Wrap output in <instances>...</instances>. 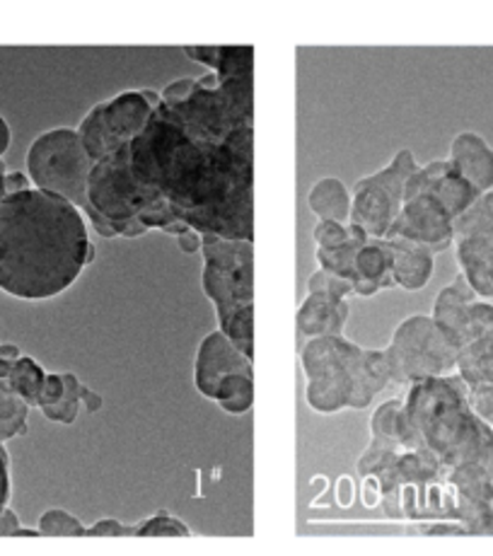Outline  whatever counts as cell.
Masks as SVG:
<instances>
[{
  "label": "cell",
  "mask_w": 493,
  "mask_h": 556,
  "mask_svg": "<svg viewBox=\"0 0 493 556\" xmlns=\"http://www.w3.org/2000/svg\"><path fill=\"white\" fill-rule=\"evenodd\" d=\"M252 126L216 134L181 119L160 104L146 128L126 146L143 226L181 235H254Z\"/></svg>",
  "instance_id": "1"
},
{
  "label": "cell",
  "mask_w": 493,
  "mask_h": 556,
  "mask_svg": "<svg viewBox=\"0 0 493 556\" xmlns=\"http://www.w3.org/2000/svg\"><path fill=\"white\" fill-rule=\"evenodd\" d=\"M94 262L80 208L29 189L0 201V291L20 301H49Z\"/></svg>",
  "instance_id": "2"
},
{
  "label": "cell",
  "mask_w": 493,
  "mask_h": 556,
  "mask_svg": "<svg viewBox=\"0 0 493 556\" xmlns=\"http://www.w3.org/2000/svg\"><path fill=\"white\" fill-rule=\"evenodd\" d=\"M412 429L447 469L479 465L493 477V429L471 412L467 384L457 376L414 382L404 397Z\"/></svg>",
  "instance_id": "3"
},
{
  "label": "cell",
  "mask_w": 493,
  "mask_h": 556,
  "mask_svg": "<svg viewBox=\"0 0 493 556\" xmlns=\"http://www.w3.org/2000/svg\"><path fill=\"white\" fill-rule=\"evenodd\" d=\"M305 370V400L319 414L366 409L392 382L384 351L361 349L344 334L307 339L300 354Z\"/></svg>",
  "instance_id": "4"
},
{
  "label": "cell",
  "mask_w": 493,
  "mask_h": 556,
  "mask_svg": "<svg viewBox=\"0 0 493 556\" xmlns=\"http://www.w3.org/2000/svg\"><path fill=\"white\" fill-rule=\"evenodd\" d=\"M203 238V293L216 307L218 329L246 358L254 356V244L225 240L218 235Z\"/></svg>",
  "instance_id": "5"
},
{
  "label": "cell",
  "mask_w": 493,
  "mask_h": 556,
  "mask_svg": "<svg viewBox=\"0 0 493 556\" xmlns=\"http://www.w3.org/2000/svg\"><path fill=\"white\" fill-rule=\"evenodd\" d=\"M92 165L78 131L68 126L39 134L27 151V175L31 187L66 199L80 211L88 206Z\"/></svg>",
  "instance_id": "6"
},
{
  "label": "cell",
  "mask_w": 493,
  "mask_h": 556,
  "mask_svg": "<svg viewBox=\"0 0 493 556\" xmlns=\"http://www.w3.org/2000/svg\"><path fill=\"white\" fill-rule=\"evenodd\" d=\"M392 382L412 384L450 378L457 372L459 346L435 325L431 315H412L394 329L388 349Z\"/></svg>",
  "instance_id": "7"
},
{
  "label": "cell",
  "mask_w": 493,
  "mask_h": 556,
  "mask_svg": "<svg viewBox=\"0 0 493 556\" xmlns=\"http://www.w3.org/2000/svg\"><path fill=\"white\" fill-rule=\"evenodd\" d=\"M197 390L223 412L244 414L254 404L252 358H246L220 329L201 339L194 358Z\"/></svg>",
  "instance_id": "8"
},
{
  "label": "cell",
  "mask_w": 493,
  "mask_h": 556,
  "mask_svg": "<svg viewBox=\"0 0 493 556\" xmlns=\"http://www.w3.org/2000/svg\"><path fill=\"white\" fill-rule=\"evenodd\" d=\"M160 104H163V100H160L157 92L134 90L92 106L83 116L80 126L75 128L92 163H100L102 157L131 143L143 131Z\"/></svg>",
  "instance_id": "9"
},
{
  "label": "cell",
  "mask_w": 493,
  "mask_h": 556,
  "mask_svg": "<svg viewBox=\"0 0 493 556\" xmlns=\"http://www.w3.org/2000/svg\"><path fill=\"white\" fill-rule=\"evenodd\" d=\"M416 157L409 148L394 153L390 165L358 179L351 189V226L361 228L370 240H384L404 203L406 181L414 175Z\"/></svg>",
  "instance_id": "10"
},
{
  "label": "cell",
  "mask_w": 493,
  "mask_h": 556,
  "mask_svg": "<svg viewBox=\"0 0 493 556\" xmlns=\"http://www.w3.org/2000/svg\"><path fill=\"white\" fill-rule=\"evenodd\" d=\"M384 240H404L414 242L419 248L435 252L447 250L455 242L453 218L447 216L441 203L431 197H412L404 199L402 211L392 223Z\"/></svg>",
  "instance_id": "11"
},
{
  "label": "cell",
  "mask_w": 493,
  "mask_h": 556,
  "mask_svg": "<svg viewBox=\"0 0 493 556\" xmlns=\"http://www.w3.org/2000/svg\"><path fill=\"white\" fill-rule=\"evenodd\" d=\"M412 197H431L455 223L481 194L455 173L447 160H433L424 167H416L406 181L404 199Z\"/></svg>",
  "instance_id": "12"
},
{
  "label": "cell",
  "mask_w": 493,
  "mask_h": 556,
  "mask_svg": "<svg viewBox=\"0 0 493 556\" xmlns=\"http://www.w3.org/2000/svg\"><path fill=\"white\" fill-rule=\"evenodd\" d=\"M447 163L479 194L493 191V148L475 131H463L450 143Z\"/></svg>",
  "instance_id": "13"
},
{
  "label": "cell",
  "mask_w": 493,
  "mask_h": 556,
  "mask_svg": "<svg viewBox=\"0 0 493 556\" xmlns=\"http://www.w3.org/2000/svg\"><path fill=\"white\" fill-rule=\"evenodd\" d=\"M349 319V303L334 298L305 295L298 307V331L305 339L341 337Z\"/></svg>",
  "instance_id": "14"
},
{
  "label": "cell",
  "mask_w": 493,
  "mask_h": 556,
  "mask_svg": "<svg viewBox=\"0 0 493 556\" xmlns=\"http://www.w3.org/2000/svg\"><path fill=\"white\" fill-rule=\"evenodd\" d=\"M388 244L392 252L390 276L394 286L404 288V291H421V288H426L433 278L435 254L404 240H388Z\"/></svg>",
  "instance_id": "15"
},
{
  "label": "cell",
  "mask_w": 493,
  "mask_h": 556,
  "mask_svg": "<svg viewBox=\"0 0 493 556\" xmlns=\"http://www.w3.org/2000/svg\"><path fill=\"white\" fill-rule=\"evenodd\" d=\"M477 298L479 295L475 293V288L467 283V278L463 274H457L455 281L447 283L443 291L435 295L431 317L459 349H463V329H465L467 309L477 301Z\"/></svg>",
  "instance_id": "16"
},
{
  "label": "cell",
  "mask_w": 493,
  "mask_h": 556,
  "mask_svg": "<svg viewBox=\"0 0 493 556\" xmlns=\"http://www.w3.org/2000/svg\"><path fill=\"white\" fill-rule=\"evenodd\" d=\"M83 388L85 384L73 372H49L39 409L45 412L49 421L73 424L78 419V409L83 404Z\"/></svg>",
  "instance_id": "17"
},
{
  "label": "cell",
  "mask_w": 493,
  "mask_h": 556,
  "mask_svg": "<svg viewBox=\"0 0 493 556\" xmlns=\"http://www.w3.org/2000/svg\"><path fill=\"white\" fill-rule=\"evenodd\" d=\"M307 208L319 220H334L349 226L351 218V191L337 177H321L307 191Z\"/></svg>",
  "instance_id": "18"
},
{
  "label": "cell",
  "mask_w": 493,
  "mask_h": 556,
  "mask_svg": "<svg viewBox=\"0 0 493 556\" xmlns=\"http://www.w3.org/2000/svg\"><path fill=\"white\" fill-rule=\"evenodd\" d=\"M467 388L471 384H493V339H479L459 349L457 372Z\"/></svg>",
  "instance_id": "19"
},
{
  "label": "cell",
  "mask_w": 493,
  "mask_h": 556,
  "mask_svg": "<svg viewBox=\"0 0 493 556\" xmlns=\"http://www.w3.org/2000/svg\"><path fill=\"white\" fill-rule=\"evenodd\" d=\"M351 240L344 244V248H337V250H317V264L321 271H329L339 278H344V281L356 283L358 281V274H356V256L358 250L366 244L370 238L361 228L351 226Z\"/></svg>",
  "instance_id": "20"
},
{
  "label": "cell",
  "mask_w": 493,
  "mask_h": 556,
  "mask_svg": "<svg viewBox=\"0 0 493 556\" xmlns=\"http://www.w3.org/2000/svg\"><path fill=\"white\" fill-rule=\"evenodd\" d=\"M392 269V252L388 240H368L358 250L356 256V274L358 281H372L382 288H392L394 281L390 276Z\"/></svg>",
  "instance_id": "21"
},
{
  "label": "cell",
  "mask_w": 493,
  "mask_h": 556,
  "mask_svg": "<svg viewBox=\"0 0 493 556\" xmlns=\"http://www.w3.org/2000/svg\"><path fill=\"white\" fill-rule=\"evenodd\" d=\"M47 376L49 372L41 368L35 358L20 356L13 363V368H10L5 382L10 384V390H13L17 397H23L27 402V406H39L41 392H45V384H47Z\"/></svg>",
  "instance_id": "22"
},
{
  "label": "cell",
  "mask_w": 493,
  "mask_h": 556,
  "mask_svg": "<svg viewBox=\"0 0 493 556\" xmlns=\"http://www.w3.org/2000/svg\"><path fill=\"white\" fill-rule=\"evenodd\" d=\"M27 402L17 397L5 380H0V443L27 431Z\"/></svg>",
  "instance_id": "23"
},
{
  "label": "cell",
  "mask_w": 493,
  "mask_h": 556,
  "mask_svg": "<svg viewBox=\"0 0 493 556\" xmlns=\"http://www.w3.org/2000/svg\"><path fill=\"white\" fill-rule=\"evenodd\" d=\"M493 230V191L481 194L471 206L453 223L455 240L471 238V235Z\"/></svg>",
  "instance_id": "24"
},
{
  "label": "cell",
  "mask_w": 493,
  "mask_h": 556,
  "mask_svg": "<svg viewBox=\"0 0 493 556\" xmlns=\"http://www.w3.org/2000/svg\"><path fill=\"white\" fill-rule=\"evenodd\" d=\"M37 530L39 534H49V538H83V534H88V528L63 508H49L39 518Z\"/></svg>",
  "instance_id": "25"
},
{
  "label": "cell",
  "mask_w": 493,
  "mask_h": 556,
  "mask_svg": "<svg viewBox=\"0 0 493 556\" xmlns=\"http://www.w3.org/2000/svg\"><path fill=\"white\" fill-rule=\"evenodd\" d=\"M134 534L136 538H187L191 532L185 522L177 520L175 516H169L165 510H160L153 518L134 526Z\"/></svg>",
  "instance_id": "26"
},
{
  "label": "cell",
  "mask_w": 493,
  "mask_h": 556,
  "mask_svg": "<svg viewBox=\"0 0 493 556\" xmlns=\"http://www.w3.org/2000/svg\"><path fill=\"white\" fill-rule=\"evenodd\" d=\"M353 293V283L344 281L329 271L317 269L307 278V295H321V298H334V301H346Z\"/></svg>",
  "instance_id": "27"
},
{
  "label": "cell",
  "mask_w": 493,
  "mask_h": 556,
  "mask_svg": "<svg viewBox=\"0 0 493 556\" xmlns=\"http://www.w3.org/2000/svg\"><path fill=\"white\" fill-rule=\"evenodd\" d=\"M313 238L317 242V250H337L351 240V228L334 220H319L313 230Z\"/></svg>",
  "instance_id": "28"
},
{
  "label": "cell",
  "mask_w": 493,
  "mask_h": 556,
  "mask_svg": "<svg viewBox=\"0 0 493 556\" xmlns=\"http://www.w3.org/2000/svg\"><path fill=\"white\" fill-rule=\"evenodd\" d=\"M467 400L471 412L493 429V384H471L467 388Z\"/></svg>",
  "instance_id": "29"
},
{
  "label": "cell",
  "mask_w": 493,
  "mask_h": 556,
  "mask_svg": "<svg viewBox=\"0 0 493 556\" xmlns=\"http://www.w3.org/2000/svg\"><path fill=\"white\" fill-rule=\"evenodd\" d=\"M194 85H197V78H179L175 83H169L167 88L160 92V100H163V104L185 102L191 94V90H194Z\"/></svg>",
  "instance_id": "30"
},
{
  "label": "cell",
  "mask_w": 493,
  "mask_h": 556,
  "mask_svg": "<svg viewBox=\"0 0 493 556\" xmlns=\"http://www.w3.org/2000/svg\"><path fill=\"white\" fill-rule=\"evenodd\" d=\"M88 534L90 538H124V534H134V528L122 526L119 520L104 518L100 522H94V526H90Z\"/></svg>",
  "instance_id": "31"
},
{
  "label": "cell",
  "mask_w": 493,
  "mask_h": 556,
  "mask_svg": "<svg viewBox=\"0 0 493 556\" xmlns=\"http://www.w3.org/2000/svg\"><path fill=\"white\" fill-rule=\"evenodd\" d=\"M10 501V459L3 443H0V513L8 508Z\"/></svg>",
  "instance_id": "32"
},
{
  "label": "cell",
  "mask_w": 493,
  "mask_h": 556,
  "mask_svg": "<svg viewBox=\"0 0 493 556\" xmlns=\"http://www.w3.org/2000/svg\"><path fill=\"white\" fill-rule=\"evenodd\" d=\"M35 189L31 187V179L27 173H5V194H23V191Z\"/></svg>",
  "instance_id": "33"
},
{
  "label": "cell",
  "mask_w": 493,
  "mask_h": 556,
  "mask_svg": "<svg viewBox=\"0 0 493 556\" xmlns=\"http://www.w3.org/2000/svg\"><path fill=\"white\" fill-rule=\"evenodd\" d=\"M20 358V349L13 344H0V380L8 378L13 363Z\"/></svg>",
  "instance_id": "34"
},
{
  "label": "cell",
  "mask_w": 493,
  "mask_h": 556,
  "mask_svg": "<svg viewBox=\"0 0 493 556\" xmlns=\"http://www.w3.org/2000/svg\"><path fill=\"white\" fill-rule=\"evenodd\" d=\"M177 244L181 252H199L203 248V238L197 230H185L181 235H177Z\"/></svg>",
  "instance_id": "35"
},
{
  "label": "cell",
  "mask_w": 493,
  "mask_h": 556,
  "mask_svg": "<svg viewBox=\"0 0 493 556\" xmlns=\"http://www.w3.org/2000/svg\"><path fill=\"white\" fill-rule=\"evenodd\" d=\"M17 530H20L17 516L10 508H5L3 513H0V538H5V534H10V538H15Z\"/></svg>",
  "instance_id": "36"
},
{
  "label": "cell",
  "mask_w": 493,
  "mask_h": 556,
  "mask_svg": "<svg viewBox=\"0 0 493 556\" xmlns=\"http://www.w3.org/2000/svg\"><path fill=\"white\" fill-rule=\"evenodd\" d=\"M83 406L88 409L90 414L100 412L102 409V397L98 392H92L90 388H83Z\"/></svg>",
  "instance_id": "37"
},
{
  "label": "cell",
  "mask_w": 493,
  "mask_h": 556,
  "mask_svg": "<svg viewBox=\"0 0 493 556\" xmlns=\"http://www.w3.org/2000/svg\"><path fill=\"white\" fill-rule=\"evenodd\" d=\"M380 291H382V286L372 283V281H356V283H353V293L363 295V298H370V295L380 293Z\"/></svg>",
  "instance_id": "38"
},
{
  "label": "cell",
  "mask_w": 493,
  "mask_h": 556,
  "mask_svg": "<svg viewBox=\"0 0 493 556\" xmlns=\"http://www.w3.org/2000/svg\"><path fill=\"white\" fill-rule=\"evenodd\" d=\"M10 141H13V134H10L8 122L3 119V116H0V157H3V155L8 153Z\"/></svg>",
  "instance_id": "39"
},
{
  "label": "cell",
  "mask_w": 493,
  "mask_h": 556,
  "mask_svg": "<svg viewBox=\"0 0 493 556\" xmlns=\"http://www.w3.org/2000/svg\"><path fill=\"white\" fill-rule=\"evenodd\" d=\"M8 194H5V163L0 160V201H3Z\"/></svg>",
  "instance_id": "40"
}]
</instances>
